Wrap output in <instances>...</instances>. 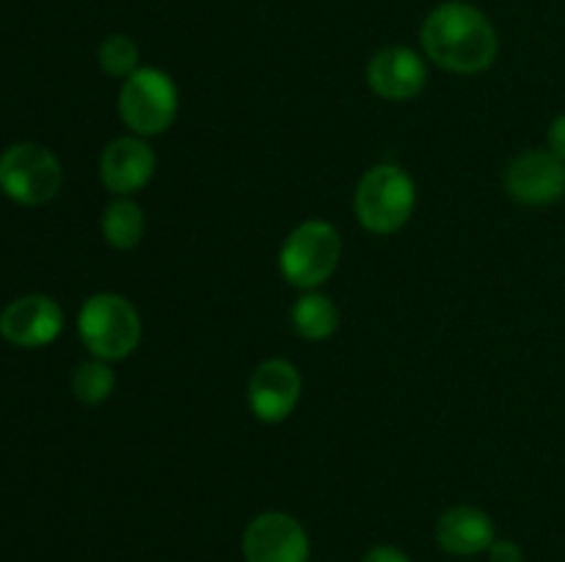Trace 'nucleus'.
Instances as JSON below:
<instances>
[{
    "mask_svg": "<svg viewBox=\"0 0 565 562\" xmlns=\"http://www.w3.org/2000/svg\"><path fill=\"white\" fill-rule=\"evenodd\" d=\"M417 207V185L395 163H379L367 169L353 193L356 218L370 235H395L412 220Z\"/></svg>",
    "mask_w": 565,
    "mask_h": 562,
    "instance_id": "nucleus-2",
    "label": "nucleus"
},
{
    "mask_svg": "<svg viewBox=\"0 0 565 562\" xmlns=\"http://www.w3.org/2000/svg\"><path fill=\"white\" fill-rule=\"evenodd\" d=\"M77 336L94 358L121 361L141 342V317L119 292H94L77 312Z\"/></svg>",
    "mask_w": 565,
    "mask_h": 562,
    "instance_id": "nucleus-3",
    "label": "nucleus"
},
{
    "mask_svg": "<svg viewBox=\"0 0 565 562\" xmlns=\"http://www.w3.org/2000/svg\"><path fill=\"white\" fill-rule=\"evenodd\" d=\"M546 149H550L552 154H557L561 160H565V114L552 119L550 130H546Z\"/></svg>",
    "mask_w": 565,
    "mask_h": 562,
    "instance_id": "nucleus-20",
    "label": "nucleus"
},
{
    "mask_svg": "<svg viewBox=\"0 0 565 562\" xmlns=\"http://www.w3.org/2000/svg\"><path fill=\"white\" fill-rule=\"evenodd\" d=\"M64 331V312L58 301L42 292L20 295L0 312V336L22 350L53 345Z\"/></svg>",
    "mask_w": 565,
    "mask_h": 562,
    "instance_id": "nucleus-8",
    "label": "nucleus"
},
{
    "mask_svg": "<svg viewBox=\"0 0 565 562\" xmlns=\"http://www.w3.org/2000/svg\"><path fill=\"white\" fill-rule=\"evenodd\" d=\"M419 44L436 66L456 75H480L500 53L494 22L469 0L434 6L419 28Z\"/></svg>",
    "mask_w": 565,
    "mask_h": 562,
    "instance_id": "nucleus-1",
    "label": "nucleus"
},
{
    "mask_svg": "<svg viewBox=\"0 0 565 562\" xmlns=\"http://www.w3.org/2000/svg\"><path fill=\"white\" fill-rule=\"evenodd\" d=\"M301 389L303 380L296 364L287 358H268V361L257 364L248 378L246 400L259 422L279 424L296 411Z\"/></svg>",
    "mask_w": 565,
    "mask_h": 562,
    "instance_id": "nucleus-10",
    "label": "nucleus"
},
{
    "mask_svg": "<svg viewBox=\"0 0 565 562\" xmlns=\"http://www.w3.org/2000/svg\"><path fill=\"white\" fill-rule=\"evenodd\" d=\"M97 64L105 75L125 80L141 66V50H138L136 39H130L127 33H110L99 42Z\"/></svg>",
    "mask_w": 565,
    "mask_h": 562,
    "instance_id": "nucleus-17",
    "label": "nucleus"
},
{
    "mask_svg": "<svg viewBox=\"0 0 565 562\" xmlns=\"http://www.w3.org/2000/svg\"><path fill=\"white\" fill-rule=\"evenodd\" d=\"M61 185V160L42 143L20 141L0 152V191L11 202L22 207H42L58 196Z\"/></svg>",
    "mask_w": 565,
    "mask_h": 562,
    "instance_id": "nucleus-6",
    "label": "nucleus"
},
{
    "mask_svg": "<svg viewBox=\"0 0 565 562\" xmlns=\"http://www.w3.org/2000/svg\"><path fill=\"white\" fill-rule=\"evenodd\" d=\"M290 323L301 339L323 342L334 336L337 328H340V309L323 292L307 290L292 303Z\"/></svg>",
    "mask_w": 565,
    "mask_h": 562,
    "instance_id": "nucleus-14",
    "label": "nucleus"
},
{
    "mask_svg": "<svg viewBox=\"0 0 565 562\" xmlns=\"http://www.w3.org/2000/svg\"><path fill=\"white\" fill-rule=\"evenodd\" d=\"M364 80H367L370 91L379 94L381 99L408 102L423 94L425 83H428V64L408 44H390L367 61Z\"/></svg>",
    "mask_w": 565,
    "mask_h": 562,
    "instance_id": "nucleus-11",
    "label": "nucleus"
},
{
    "mask_svg": "<svg viewBox=\"0 0 565 562\" xmlns=\"http://www.w3.org/2000/svg\"><path fill=\"white\" fill-rule=\"evenodd\" d=\"M99 229H103V237L108 246H114L116 251H130V248H136L143 240L147 215H143V209L130 196H116L103 209Z\"/></svg>",
    "mask_w": 565,
    "mask_h": 562,
    "instance_id": "nucleus-15",
    "label": "nucleus"
},
{
    "mask_svg": "<svg viewBox=\"0 0 565 562\" xmlns=\"http://www.w3.org/2000/svg\"><path fill=\"white\" fill-rule=\"evenodd\" d=\"M177 110H180V91L169 72L158 66H138L121 83L119 116L132 136H163L174 125Z\"/></svg>",
    "mask_w": 565,
    "mask_h": 562,
    "instance_id": "nucleus-5",
    "label": "nucleus"
},
{
    "mask_svg": "<svg viewBox=\"0 0 565 562\" xmlns=\"http://www.w3.org/2000/svg\"><path fill=\"white\" fill-rule=\"evenodd\" d=\"M241 551L246 562H309V534L290 512L268 510L248 521Z\"/></svg>",
    "mask_w": 565,
    "mask_h": 562,
    "instance_id": "nucleus-7",
    "label": "nucleus"
},
{
    "mask_svg": "<svg viewBox=\"0 0 565 562\" xmlns=\"http://www.w3.org/2000/svg\"><path fill=\"white\" fill-rule=\"evenodd\" d=\"M486 554H489V562H524L522 545L511 538H497Z\"/></svg>",
    "mask_w": 565,
    "mask_h": 562,
    "instance_id": "nucleus-18",
    "label": "nucleus"
},
{
    "mask_svg": "<svg viewBox=\"0 0 565 562\" xmlns=\"http://www.w3.org/2000/svg\"><path fill=\"white\" fill-rule=\"evenodd\" d=\"M158 158L141 136H121L99 154V182L114 196H130L152 182Z\"/></svg>",
    "mask_w": 565,
    "mask_h": 562,
    "instance_id": "nucleus-12",
    "label": "nucleus"
},
{
    "mask_svg": "<svg viewBox=\"0 0 565 562\" xmlns=\"http://www.w3.org/2000/svg\"><path fill=\"white\" fill-rule=\"evenodd\" d=\"M116 389V372L110 369V361L94 358L92 361L77 364L75 375H72V395L83 402V406H99L108 400Z\"/></svg>",
    "mask_w": 565,
    "mask_h": 562,
    "instance_id": "nucleus-16",
    "label": "nucleus"
},
{
    "mask_svg": "<svg viewBox=\"0 0 565 562\" xmlns=\"http://www.w3.org/2000/svg\"><path fill=\"white\" fill-rule=\"evenodd\" d=\"M505 191L524 207H550L565 196V160L550 149H530L505 169Z\"/></svg>",
    "mask_w": 565,
    "mask_h": 562,
    "instance_id": "nucleus-9",
    "label": "nucleus"
},
{
    "mask_svg": "<svg viewBox=\"0 0 565 562\" xmlns=\"http://www.w3.org/2000/svg\"><path fill=\"white\" fill-rule=\"evenodd\" d=\"M434 538L441 551L452 556H475L489 551L497 540L494 521L486 510L475 505H456L445 510L436 521Z\"/></svg>",
    "mask_w": 565,
    "mask_h": 562,
    "instance_id": "nucleus-13",
    "label": "nucleus"
},
{
    "mask_svg": "<svg viewBox=\"0 0 565 562\" xmlns=\"http://www.w3.org/2000/svg\"><path fill=\"white\" fill-rule=\"evenodd\" d=\"M342 257V237L329 220H303L287 235L279 251V270L298 290H318L334 275Z\"/></svg>",
    "mask_w": 565,
    "mask_h": 562,
    "instance_id": "nucleus-4",
    "label": "nucleus"
},
{
    "mask_svg": "<svg viewBox=\"0 0 565 562\" xmlns=\"http://www.w3.org/2000/svg\"><path fill=\"white\" fill-rule=\"evenodd\" d=\"M362 562H412V556H408L403 549H397V545L379 543L373 545V549L364 551Z\"/></svg>",
    "mask_w": 565,
    "mask_h": 562,
    "instance_id": "nucleus-19",
    "label": "nucleus"
}]
</instances>
